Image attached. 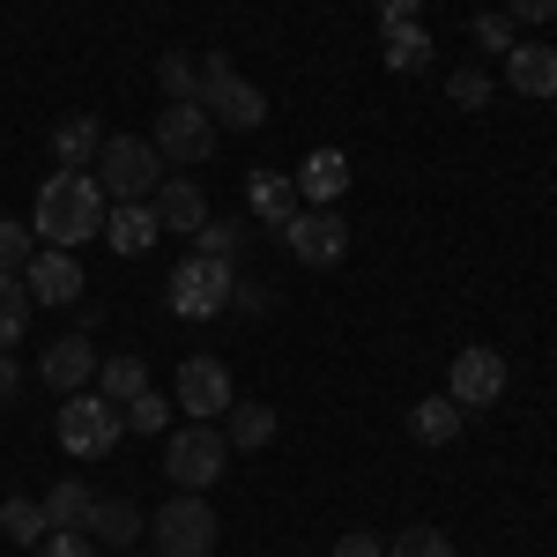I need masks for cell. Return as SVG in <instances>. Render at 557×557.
Returning a JSON list of instances; mask_svg holds the SVG:
<instances>
[{
	"mask_svg": "<svg viewBox=\"0 0 557 557\" xmlns=\"http://www.w3.org/2000/svg\"><path fill=\"white\" fill-rule=\"evenodd\" d=\"M104 194H97V178L89 172H52L38 186V209H30V231H38V246H60V253H75L83 238L104 231Z\"/></svg>",
	"mask_w": 557,
	"mask_h": 557,
	"instance_id": "6da1fadb",
	"label": "cell"
},
{
	"mask_svg": "<svg viewBox=\"0 0 557 557\" xmlns=\"http://www.w3.org/2000/svg\"><path fill=\"white\" fill-rule=\"evenodd\" d=\"M89 178H97L104 201H149L157 178H164V157H157L149 134H104V149H97Z\"/></svg>",
	"mask_w": 557,
	"mask_h": 557,
	"instance_id": "7a4b0ae2",
	"label": "cell"
},
{
	"mask_svg": "<svg viewBox=\"0 0 557 557\" xmlns=\"http://www.w3.org/2000/svg\"><path fill=\"white\" fill-rule=\"evenodd\" d=\"M194 104L209 112L215 127H231V134H253V127H268V97H260L223 52H209L201 60V83H194Z\"/></svg>",
	"mask_w": 557,
	"mask_h": 557,
	"instance_id": "3957f363",
	"label": "cell"
},
{
	"mask_svg": "<svg viewBox=\"0 0 557 557\" xmlns=\"http://www.w3.org/2000/svg\"><path fill=\"white\" fill-rule=\"evenodd\" d=\"M215 535H223V520L201 491H172L157 513H149V543L157 557H215Z\"/></svg>",
	"mask_w": 557,
	"mask_h": 557,
	"instance_id": "277c9868",
	"label": "cell"
},
{
	"mask_svg": "<svg viewBox=\"0 0 557 557\" xmlns=\"http://www.w3.org/2000/svg\"><path fill=\"white\" fill-rule=\"evenodd\" d=\"M231 290H238V260H209V253H186L164 275V305L178 320H215L231 312Z\"/></svg>",
	"mask_w": 557,
	"mask_h": 557,
	"instance_id": "5b68a950",
	"label": "cell"
},
{
	"mask_svg": "<svg viewBox=\"0 0 557 557\" xmlns=\"http://www.w3.org/2000/svg\"><path fill=\"white\" fill-rule=\"evenodd\" d=\"M120 401H104L97 386L83 394H60V446L75 454V461H104L112 446H120Z\"/></svg>",
	"mask_w": 557,
	"mask_h": 557,
	"instance_id": "8992f818",
	"label": "cell"
},
{
	"mask_svg": "<svg viewBox=\"0 0 557 557\" xmlns=\"http://www.w3.org/2000/svg\"><path fill=\"white\" fill-rule=\"evenodd\" d=\"M223 469H231L223 424H186V431L164 438V475H172V491H209Z\"/></svg>",
	"mask_w": 557,
	"mask_h": 557,
	"instance_id": "52a82bcc",
	"label": "cell"
},
{
	"mask_svg": "<svg viewBox=\"0 0 557 557\" xmlns=\"http://www.w3.org/2000/svg\"><path fill=\"white\" fill-rule=\"evenodd\" d=\"M172 401L194 417V424H223V409L238 401V386H231V372H223V357H186L172 380Z\"/></svg>",
	"mask_w": 557,
	"mask_h": 557,
	"instance_id": "ba28073f",
	"label": "cell"
},
{
	"mask_svg": "<svg viewBox=\"0 0 557 557\" xmlns=\"http://www.w3.org/2000/svg\"><path fill=\"white\" fill-rule=\"evenodd\" d=\"M215 134H223V127H215L201 104H164V112H157V127H149V141H157V157H164V164H209Z\"/></svg>",
	"mask_w": 557,
	"mask_h": 557,
	"instance_id": "9c48e42d",
	"label": "cell"
},
{
	"mask_svg": "<svg viewBox=\"0 0 557 557\" xmlns=\"http://www.w3.org/2000/svg\"><path fill=\"white\" fill-rule=\"evenodd\" d=\"M283 246H290L305 268H335V260L349 253V223L335 209H298L283 223Z\"/></svg>",
	"mask_w": 557,
	"mask_h": 557,
	"instance_id": "30bf717a",
	"label": "cell"
},
{
	"mask_svg": "<svg viewBox=\"0 0 557 557\" xmlns=\"http://www.w3.org/2000/svg\"><path fill=\"white\" fill-rule=\"evenodd\" d=\"M446 394H454L461 409H491V401L506 394V357L483 349V343H469L461 357H454V372H446Z\"/></svg>",
	"mask_w": 557,
	"mask_h": 557,
	"instance_id": "8fae6325",
	"label": "cell"
},
{
	"mask_svg": "<svg viewBox=\"0 0 557 557\" xmlns=\"http://www.w3.org/2000/svg\"><path fill=\"white\" fill-rule=\"evenodd\" d=\"M23 290H30V305H83V268H75V253H60V246H38L30 253V268H23Z\"/></svg>",
	"mask_w": 557,
	"mask_h": 557,
	"instance_id": "7c38bea8",
	"label": "cell"
},
{
	"mask_svg": "<svg viewBox=\"0 0 557 557\" xmlns=\"http://www.w3.org/2000/svg\"><path fill=\"white\" fill-rule=\"evenodd\" d=\"M97 343L89 335H60V343H45V357H38V380L52 386V394H83V386H97Z\"/></svg>",
	"mask_w": 557,
	"mask_h": 557,
	"instance_id": "4fadbf2b",
	"label": "cell"
},
{
	"mask_svg": "<svg viewBox=\"0 0 557 557\" xmlns=\"http://www.w3.org/2000/svg\"><path fill=\"white\" fill-rule=\"evenodd\" d=\"M506 83H513V97H528V104H550L557 97V45L520 38L513 52H506Z\"/></svg>",
	"mask_w": 557,
	"mask_h": 557,
	"instance_id": "5bb4252c",
	"label": "cell"
},
{
	"mask_svg": "<svg viewBox=\"0 0 557 557\" xmlns=\"http://www.w3.org/2000/svg\"><path fill=\"white\" fill-rule=\"evenodd\" d=\"M83 535L97 550H134V535H149V513L134 506V498H97L83 520Z\"/></svg>",
	"mask_w": 557,
	"mask_h": 557,
	"instance_id": "9a60e30c",
	"label": "cell"
},
{
	"mask_svg": "<svg viewBox=\"0 0 557 557\" xmlns=\"http://www.w3.org/2000/svg\"><path fill=\"white\" fill-rule=\"evenodd\" d=\"M290 178H298V201H305V209H335V201L349 194V157H343V149H312Z\"/></svg>",
	"mask_w": 557,
	"mask_h": 557,
	"instance_id": "2e32d148",
	"label": "cell"
},
{
	"mask_svg": "<svg viewBox=\"0 0 557 557\" xmlns=\"http://www.w3.org/2000/svg\"><path fill=\"white\" fill-rule=\"evenodd\" d=\"M149 209H157V223H164V231H178V238H194V231L209 223V194H201L194 178H157Z\"/></svg>",
	"mask_w": 557,
	"mask_h": 557,
	"instance_id": "e0dca14e",
	"label": "cell"
},
{
	"mask_svg": "<svg viewBox=\"0 0 557 557\" xmlns=\"http://www.w3.org/2000/svg\"><path fill=\"white\" fill-rule=\"evenodd\" d=\"M104 238H112V253H149L157 238H164V223H157V209L149 201H112L104 209Z\"/></svg>",
	"mask_w": 557,
	"mask_h": 557,
	"instance_id": "ac0fdd59",
	"label": "cell"
},
{
	"mask_svg": "<svg viewBox=\"0 0 557 557\" xmlns=\"http://www.w3.org/2000/svg\"><path fill=\"white\" fill-rule=\"evenodd\" d=\"M97 149H104L97 112H67V120L52 127V164H60V172H89V164H97Z\"/></svg>",
	"mask_w": 557,
	"mask_h": 557,
	"instance_id": "d6986e66",
	"label": "cell"
},
{
	"mask_svg": "<svg viewBox=\"0 0 557 557\" xmlns=\"http://www.w3.org/2000/svg\"><path fill=\"white\" fill-rule=\"evenodd\" d=\"M380 60L394 67V75H417V67H431V30L417 23V15L380 23Z\"/></svg>",
	"mask_w": 557,
	"mask_h": 557,
	"instance_id": "ffe728a7",
	"label": "cell"
},
{
	"mask_svg": "<svg viewBox=\"0 0 557 557\" xmlns=\"http://www.w3.org/2000/svg\"><path fill=\"white\" fill-rule=\"evenodd\" d=\"M461 417H469V409H461L454 394H431V401L409 409V438H417V446H454V438H461Z\"/></svg>",
	"mask_w": 557,
	"mask_h": 557,
	"instance_id": "44dd1931",
	"label": "cell"
},
{
	"mask_svg": "<svg viewBox=\"0 0 557 557\" xmlns=\"http://www.w3.org/2000/svg\"><path fill=\"white\" fill-rule=\"evenodd\" d=\"M223 438H231V454L275 446V409H268V401H231V409H223Z\"/></svg>",
	"mask_w": 557,
	"mask_h": 557,
	"instance_id": "7402d4cb",
	"label": "cell"
},
{
	"mask_svg": "<svg viewBox=\"0 0 557 557\" xmlns=\"http://www.w3.org/2000/svg\"><path fill=\"white\" fill-rule=\"evenodd\" d=\"M246 201H253V215H260V223H275V231H283V223L298 215V178H290V172H253Z\"/></svg>",
	"mask_w": 557,
	"mask_h": 557,
	"instance_id": "603a6c76",
	"label": "cell"
},
{
	"mask_svg": "<svg viewBox=\"0 0 557 557\" xmlns=\"http://www.w3.org/2000/svg\"><path fill=\"white\" fill-rule=\"evenodd\" d=\"M38 506H45V528H83L89 506H97V491H89V483H75V475H60Z\"/></svg>",
	"mask_w": 557,
	"mask_h": 557,
	"instance_id": "cb8c5ba5",
	"label": "cell"
},
{
	"mask_svg": "<svg viewBox=\"0 0 557 557\" xmlns=\"http://www.w3.org/2000/svg\"><path fill=\"white\" fill-rule=\"evenodd\" d=\"M120 424L141 431V438H157V431H172V394H157V386H141L134 401H120Z\"/></svg>",
	"mask_w": 557,
	"mask_h": 557,
	"instance_id": "d4e9b609",
	"label": "cell"
},
{
	"mask_svg": "<svg viewBox=\"0 0 557 557\" xmlns=\"http://www.w3.org/2000/svg\"><path fill=\"white\" fill-rule=\"evenodd\" d=\"M0 535L23 543V550H38L45 535H52V528H45V506L38 498H8V506H0Z\"/></svg>",
	"mask_w": 557,
	"mask_h": 557,
	"instance_id": "484cf974",
	"label": "cell"
},
{
	"mask_svg": "<svg viewBox=\"0 0 557 557\" xmlns=\"http://www.w3.org/2000/svg\"><path fill=\"white\" fill-rule=\"evenodd\" d=\"M141 386H149V364H141V357H104V364H97V394H104V401H134Z\"/></svg>",
	"mask_w": 557,
	"mask_h": 557,
	"instance_id": "4316f807",
	"label": "cell"
},
{
	"mask_svg": "<svg viewBox=\"0 0 557 557\" xmlns=\"http://www.w3.org/2000/svg\"><path fill=\"white\" fill-rule=\"evenodd\" d=\"M157 83H164V104H194V83H201V60L172 45V52L157 60Z\"/></svg>",
	"mask_w": 557,
	"mask_h": 557,
	"instance_id": "83f0119b",
	"label": "cell"
},
{
	"mask_svg": "<svg viewBox=\"0 0 557 557\" xmlns=\"http://www.w3.org/2000/svg\"><path fill=\"white\" fill-rule=\"evenodd\" d=\"M23 327H30V290H23V275H0V349L23 343Z\"/></svg>",
	"mask_w": 557,
	"mask_h": 557,
	"instance_id": "f1b7e54d",
	"label": "cell"
},
{
	"mask_svg": "<svg viewBox=\"0 0 557 557\" xmlns=\"http://www.w3.org/2000/svg\"><path fill=\"white\" fill-rule=\"evenodd\" d=\"M469 38H475V52H498V60H506V52L520 45V30H513L506 8H491V15H469Z\"/></svg>",
	"mask_w": 557,
	"mask_h": 557,
	"instance_id": "f546056e",
	"label": "cell"
},
{
	"mask_svg": "<svg viewBox=\"0 0 557 557\" xmlns=\"http://www.w3.org/2000/svg\"><path fill=\"white\" fill-rule=\"evenodd\" d=\"M38 253V231L30 223H15V215H0V275H23Z\"/></svg>",
	"mask_w": 557,
	"mask_h": 557,
	"instance_id": "4dcf8cb0",
	"label": "cell"
},
{
	"mask_svg": "<svg viewBox=\"0 0 557 557\" xmlns=\"http://www.w3.org/2000/svg\"><path fill=\"white\" fill-rule=\"evenodd\" d=\"M446 97H454L461 112H483V104H491V75H483V67H454V75H446Z\"/></svg>",
	"mask_w": 557,
	"mask_h": 557,
	"instance_id": "1f68e13d",
	"label": "cell"
},
{
	"mask_svg": "<svg viewBox=\"0 0 557 557\" xmlns=\"http://www.w3.org/2000/svg\"><path fill=\"white\" fill-rule=\"evenodd\" d=\"M386 557H454V543H446L438 528H401V535L386 543Z\"/></svg>",
	"mask_w": 557,
	"mask_h": 557,
	"instance_id": "d6a6232c",
	"label": "cell"
},
{
	"mask_svg": "<svg viewBox=\"0 0 557 557\" xmlns=\"http://www.w3.org/2000/svg\"><path fill=\"white\" fill-rule=\"evenodd\" d=\"M238 246H246L238 223H201V231H194V253H209V260H238Z\"/></svg>",
	"mask_w": 557,
	"mask_h": 557,
	"instance_id": "836d02e7",
	"label": "cell"
},
{
	"mask_svg": "<svg viewBox=\"0 0 557 557\" xmlns=\"http://www.w3.org/2000/svg\"><path fill=\"white\" fill-rule=\"evenodd\" d=\"M38 557H97V543H89L83 528H52V535L38 543Z\"/></svg>",
	"mask_w": 557,
	"mask_h": 557,
	"instance_id": "e575fe53",
	"label": "cell"
},
{
	"mask_svg": "<svg viewBox=\"0 0 557 557\" xmlns=\"http://www.w3.org/2000/svg\"><path fill=\"white\" fill-rule=\"evenodd\" d=\"M327 557H386V543H380V535H364V528H349V535H343Z\"/></svg>",
	"mask_w": 557,
	"mask_h": 557,
	"instance_id": "d590c367",
	"label": "cell"
},
{
	"mask_svg": "<svg viewBox=\"0 0 557 557\" xmlns=\"http://www.w3.org/2000/svg\"><path fill=\"white\" fill-rule=\"evenodd\" d=\"M506 15H513V30H528V23H550L557 0H506Z\"/></svg>",
	"mask_w": 557,
	"mask_h": 557,
	"instance_id": "8d00e7d4",
	"label": "cell"
},
{
	"mask_svg": "<svg viewBox=\"0 0 557 557\" xmlns=\"http://www.w3.org/2000/svg\"><path fill=\"white\" fill-rule=\"evenodd\" d=\"M15 386H23V372H15V357H8V349H0V409H8V401H15Z\"/></svg>",
	"mask_w": 557,
	"mask_h": 557,
	"instance_id": "74e56055",
	"label": "cell"
},
{
	"mask_svg": "<svg viewBox=\"0 0 557 557\" xmlns=\"http://www.w3.org/2000/svg\"><path fill=\"white\" fill-rule=\"evenodd\" d=\"M424 0H380V23H401V15H417Z\"/></svg>",
	"mask_w": 557,
	"mask_h": 557,
	"instance_id": "f35d334b",
	"label": "cell"
},
{
	"mask_svg": "<svg viewBox=\"0 0 557 557\" xmlns=\"http://www.w3.org/2000/svg\"><path fill=\"white\" fill-rule=\"evenodd\" d=\"M120 557H141V550H120Z\"/></svg>",
	"mask_w": 557,
	"mask_h": 557,
	"instance_id": "ab89813d",
	"label": "cell"
},
{
	"mask_svg": "<svg viewBox=\"0 0 557 557\" xmlns=\"http://www.w3.org/2000/svg\"><path fill=\"white\" fill-rule=\"evenodd\" d=\"M0 215H8V209H0Z\"/></svg>",
	"mask_w": 557,
	"mask_h": 557,
	"instance_id": "60d3db41",
	"label": "cell"
}]
</instances>
